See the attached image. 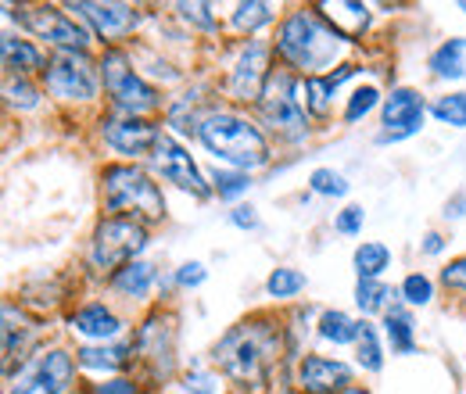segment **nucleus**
I'll return each instance as SVG.
<instances>
[{
  "label": "nucleus",
  "mask_w": 466,
  "mask_h": 394,
  "mask_svg": "<svg viewBox=\"0 0 466 394\" xmlns=\"http://www.w3.org/2000/svg\"><path fill=\"white\" fill-rule=\"evenodd\" d=\"M284 351V327L273 316H248L233 323L223 338L212 344V362L219 373L244 391L266 388Z\"/></svg>",
  "instance_id": "f257e3e1"
},
{
  "label": "nucleus",
  "mask_w": 466,
  "mask_h": 394,
  "mask_svg": "<svg viewBox=\"0 0 466 394\" xmlns=\"http://www.w3.org/2000/svg\"><path fill=\"white\" fill-rule=\"evenodd\" d=\"M351 40H345L316 7H294L280 18L273 51L284 61V68H291L294 76L309 79V76H330V68L345 65V51Z\"/></svg>",
  "instance_id": "f03ea898"
},
{
  "label": "nucleus",
  "mask_w": 466,
  "mask_h": 394,
  "mask_svg": "<svg viewBox=\"0 0 466 394\" xmlns=\"http://www.w3.org/2000/svg\"><path fill=\"white\" fill-rule=\"evenodd\" d=\"M198 140L216 162L237 172H248V176L255 169H266L273 158V147H269L266 133L258 129V122L237 112H216L198 129Z\"/></svg>",
  "instance_id": "7ed1b4c3"
},
{
  "label": "nucleus",
  "mask_w": 466,
  "mask_h": 394,
  "mask_svg": "<svg viewBox=\"0 0 466 394\" xmlns=\"http://www.w3.org/2000/svg\"><path fill=\"white\" fill-rule=\"evenodd\" d=\"M101 205L108 216H126L144 226L166 219V194L155 176L137 162H108L101 169Z\"/></svg>",
  "instance_id": "20e7f679"
},
{
  "label": "nucleus",
  "mask_w": 466,
  "mask_h": 394,
  "mask_svg": "<svg viewBox=\"0 0 466 394\" xmlns=\"http://www.w3.org/2000/svg\"><path fill=\"white\" fill-rule=\"evenodd\" d=\"M97 61H101V86H105V94H108L116 115H137V118H144V115H155L162 108V90L151 86L137 72V61H133L129 51L108 47V51H101Z\"/></svg>",
  "instance_id": "39448f33"
},
{
  "label": "nucleus",
  "mask_w": 466,
  "mask_h": 394,
  "mask_svg": "<svg viewBox=\"0 0 466 394\" xmlns=\"http://www.w3.org/2000/svg\"><path fill=\"white\" fill-rule=\"evenodd\" d=\"M144 248H147V226L144 223L126 219V216H101L90 233V244H86V266L112 280L129 262H140Z\"/></svg>",
  "instance_id": "423d86ee"
},
{
  "label": "nucleus",
  "mask_w": 466,
  "mask_h": 394,
  "mask_svg": "<svg viewBox=\"0 0 466 394\" xmlns=\"http://www.w3.org/2000/svg\"><path fill=\"white\" fill-rule=\"evenodd\" d=\"M258 108V122L277 133L280 140L288 144H301L309 136V108H305V97H301V76H294L291 68H277L262 101L255 105Z\"/></svg>",
  "instance_id": "0eeeda50"
},
{
  "label": "nucleus",
  "mask_w": 466,
  "mask_h": 394,
  "mask_svg": "<svg viewBox=\"0 0 466 394\" xmlns=\"http://www.w3.org/2000/svg\"><path fill=\"white\" fill-rule=\"evenodd\" d=\"M44 90L61 105H94L101 94V61L90 51H55L40 72Z\"/></svg>",
  "instance_id": "6e6552de"
},
{
  "label": "nucleus",
  "mask_w": 466,
  "mask_h": 394,
  "mask_svg": "<svg viewBox=\"0 0 466 394\" xmlns=\"http://www.w3.org/2000/svg\"><path fill=\"white\" fill-rule=\"evenodd\" d=\"M76 355L65 348H40L22 359L18 373L7 377V394H72Z\"/></svg>",
  "instance_id": "1a4fd4ad"
},
{
  "label": "nucleus",
  "mask_w": 466,
  "mask_h": 394,
  "mask_svg": "<svg viewBox=\"0 0 466 394\" xmlns=\"http://www.w3.org/2000/svg\"><path fill=\"white\" fill-rule=\"evenodd\" d=\"M7 18H18L22 29H29L36 40H47L55 51H90L94 33L68 15V7L58 4H33V7H11L4 4Z\"/></svg>",
  "instance_id": "9d476101"
},
{
  "label": "nucleus",
  "mask_w": 466,
  "mask_h": 394,
  "mask_svg": "<svg viewBox=\"0 0 466 394\" xmlns=\"http://www.w3.org/2000/svg\"><path fill=\"white\" fill-rule=\"evenodd\" d=\"M176 316L166 308H155L140 319L137 327V338H133V351H137V362L151 369V380H169L176 369Z\"/></svg>",
  "instance_id": "9b49d317"
},
{
  "label": "nucleus",
  "mask_w": 466,
  "mask_h": 394,
  "mask_svg": "<svg viewBox=\"0 0 466 394\" xmlns=\"http://www.w3.org/2000/svg\"><path fill=\"white\" fill-rule=\"evenodd\" d=\"M273 44L266 40H248L244 51L233 57L230 72H227V97L237 105H258L269 79H273Z\"/></svg>",
  "instance_id": "f8f14e48"
},
{
  "label": "nucleus",
  "mask_w": 466,
  "mask_h": 394,
  "mask_svg": "<svg viewBox=\"0 0 466 394\" xmlns=\"http://www.w3.org/2000/svg\"><path fill=\"white\" fill-rule=\"evenodd\" d=\"M151 169L158 172L166 183H173L176 190H183V194H190L198 201H208L216 194L212 183L205 179L201 166L190 158V151L176 136H169V133H162V140H158V147L151 155Z\"/></svg>",
  "instance_id": "ddd939ff"
},
{
  "label": "nucleus",
  "mask_w": 466,
  "mask_h": 394,
  "mask_svg": "<svg viewBox=\"0 0 466 394\" xmlns=\"http://www.w3.org/2000/svg\"><path fill=\"white\" fill-rule=\"evenodd\" d=\"M162 126L155 118H137V115H112L101 118V140L105 147H112L122 158H151L158 140H162Z\"/></svg>",
  "instance_id": "4468645a"
},
{
  "label": "nucleus",
  "mask_w": 466,
  "mask_h": 394,
  "mask_svg": "<svg viewBox=\"0 0 466 394\" xmlns=\"http://www.w3.org/2000/svg\"><path fill=\"white\" fill-rule=\"evenodd\" d=\"M65 7L76 11V15L86 22V29L94 33L97 44H105V51L116 47L118 40L133 36V29L140 25V11H137L133 4H97V0H79V4H65Z\"/></svg>",
  "instance_id": "2eb2a0df"
},
{
  "label": "nucleus",
  "mask_w": 466,
  "mask_h": 394,
  "mask_svg": "<svg viewBox=\"0 0 466 394\" xmlns=\"http://www.w3.org/2000/svg\"><path fill=\"white\" fill-rule=\"evenodd\" d=\"M423 118H427V105L423 97L412 90V86H395L384 105H380V122L384 129L377 133V144H399V140H409L423 129Z\"/></svg>",
  "instance_id": "dca6fc26"
},
{
  "label": "nucleus",
  "mask_w": 466,
  "mask_h": 394,
  "mask_svg": "<svg viewBox=\"0 0 466 394\" xmlns=\"http://www.w3.org/2000/svg\"><path fill=\"white\" fill-rule=\"evenodd\" d=\"M355 369L330 355H301L294 366V388L298 394H341L351 388Z\"/></svg>",
  "instance_id": "f3484780"
},
{
  "label": "nucleus",
  "mask_w": 466,
  "mask_h": 394,
  "mask_svg": "<svg viewBox=\"0 0 466 394\" xmlns=\"http://www.w3.org/2000/svg\"><path fill=\"white\" fill-rule=\"evenodd\" d=\"M68 330L86 340H97V344H112L122 334V319L105 301H90V305H79L68 316Z\"/></svg>",
  "instance_id": "a211bd4d"
},
{
  "label": "nucleus",
  "mask_w": 466,
  "mask_h": 394,
  "mask_svg": "<svg viewBox=\"0 0 466 394\" xmlns=\"http://www.w3.org/2000/svg\"><path fill=\"white\" fill-rule=\"evenodd\" d=\"M359 72V65H351L345 61L338 72H330V76H309V79H301V97H305V108H309V118H316V122H327L330 118V108H334V90L351 79Z\"/></svg>",
  "instance_id": "6ab92c4d"
},
{
  "label": "nucleus",
  "mask_w": 466,
  "mask_h": 394,
  "mask_svg": "<svg viewBox=\"0 0 466 394\" xmlns=\"http://www.w3.org/2000/svg\"><path fill=\"white\" fill-rule=\"evenodd\" d=\"M137 359L133 340H118V344H83L76 348V362L90 373H122L129 362Z\"/></svg>",
  "instance_id": "aec40b11"
},
{
  "label": "nucleus",
  "mask_w": 466,
  "mask_h": 394,
  "mask_svg": "<svg viewBox=\"0 0 466 394\" xmlns=\"http://www.w3.org/2000/svg\"><path fill=\"white\" fill-rule=\"evenodd\" d=\"M0 51H4V72H7V76H22V79H29L33 72H44V68H47L44 51H40L33 40H25V36L4 33Z\"/></svg>",
  "instance_id": "412c9836"
},
{
  "label": "nucleus",
  "mask_w": 466,
  "mask_h": 394,
  "mask_svg": "<svg viewBox=\"0 0 466 394\" xmlns=\"http://www.w3.org/2000/svg\"><path fill=\"white\" fill-rule=\"evenodd\" d=\"M316 11L351 44L362 40V33L370 29V7L355 4V0H338V4H316Z\"/></svg>",
  "instance_id": "4be33fe9"
},
{
  "label": "nucleus",
  "mask_w": 466,
  "mask_h": 394,
  "mask_svg": "<svg viewBox=\"0 0 466 394\" xmlns=\"http://www.w3.org/2000/svg\"><path fill=\"white\" fill-rule=\"evenodd\" d=\"M108 283L116 287L118 294H126L129 301H144L158 287V266H151V262H129Z\"/></svg>",
  "instance_id": "5701e85b"
},
{
  "label": "nucleus",
  "mask_w": 466,
  "mask_h": 394,
  "mask_svg": "<svg viewBox=\"0 0 466 394\" xmlns=\"http://www.w3.org/2000/svg\"><path fill=\"white\" fill-rule=\"evenodd\" d=\"M427 68H431V76H438V79H463L466 76V36L445 40L434 55L427 57Z\"/></svg>",
  "instance_id": "b1692460"
},
{
  "label": "nucleus",
  "mask_w": 466,
  "mask_h": 394,
  "mask_svg": "<svg viewBox=\"0 0 466 394\" xmlns=\"http://www.w3.org/2000/svg\"><path fill=\"white\" fill-rule=\"evenodd\" d=\"M384 334L391 340L395 355H412L416 351V323H412V312L406 305H391L384 312Z\"/></svg>",
  "instance_id": "393cba45"
},
{
  "label": "nucleus",
  "mask_w": 466,
  "mask_h": 394,
  "mask_svg": "<svg viewBox=\"0 0 466 394\" xmlns=\"http://www.w3.org/2000/svg\"><path fill=\"white\" fill-rule=\"evenodd\" d=\"M359 330H362V319H351L349 312H341V308L319 312V323H316V334L327 340V344H334V348L355 344V340H359Z\"/></svg>",
  "instance_id": "a878e982"
},
{
  "label": "nucleus",
  "mask_w": 466,
  "mask_h": 394,
  "mask_svg": "<svg viewBox=\"0 0 466 394\" xmlns=\"http://www.w3.org/2000/svg\"><path fill=\"white\" fill-rule=\"evenodd\" d=\"M351 266H355L359 280H380V277L391 269V248L380 244V240H366V244L355 248Z\"/></svg>",
  "instance_id": "bb28decb"
},
{
  "label": "nucleus",
  "mask_w": 466,
  "mask_h": 394,
  "mask_svg": "<svg viewBox=\"0 0 466 394\" xmlns=\"http://www.w3.org/2000/svg\"><path fill=\"white\" fill-rule=\"evenodd\" d=\"M273 22H277V7L266 4V0H248V4H237L230 11V29L240 36H251V33L273 25Z\"/></svg>",
  "instance_id": "cd10ccee"
},
{
  "label": "nucleus",
  "mask_w": 466,
  "mask_h": 394,
  "mask_svg": "<svg viewBox=\"0 0 466 394\" xmlns=\"http://www.w3.org/2000/svg\"><path fill=\"white\" fill-rule=\"evenodd\" d=\"M395 294L399 290H391L384 280H359L355 283V305H359V312L362 316H384L391 305H395Z\"/></svg>",
  "instance_id": "c85d7f7f"
},
{
  "label": "nucleus",
  "mask_w": 466,
  "mask_h": 394,
  "mask_svg": "<svg viewBox=\"0 0 466 394\" xmlns=\"http://www.w3.org/2000/svg\"><path fill=\"white\" fill-rule=\"evenodd\" d=\"M355 362L366 373H380L384 369L380 334H377V323H370V319H362V330H359V340H355Z\"/></svg>",
  "instance_id": "c756f323"
},
{
  "label": "nucleus",
  "mask_w": 466,
  "mask_h": 394,
  "mask_svg": "<svg viewBox=\"0 0 466 394\" xmlns=\"http://www.w3.org/2000/svg\"><path fill=\"white\" fill-rule=\"evenodd\" d=\"M305 273L301 269H291V266H277L269 277H266V294L273 301H291L305 290Z\"/></svg>",
  "instance_id": "7c9ffc66"
},
{
  "label": "nucleus",
  "mask_w": 466,
  "mask_h": 394,
  "mask_svg": "<svg viewBox=\"0 0 466 394\" xmlns=\"http://www.w3.org/2000/svg\"><path fill=\"white\" fill-rule=\"evenodd\" d=\"M4 101L15 112H33L40 108V86H33L22 76H4Z\"/></svg>",
  "instance_id": "2f4dec72"
},
{
  "label": "nucleus",
  "mask_w": 466,
  "mask_h": 394,
  "mask_svg": "<svg viewBox=\"0 0 466 394\" xmlns=\"http://www.w3.org/2000/svg\"><path fill=\"white\" fill-rule=\"evenodd\" d=\"M179 391L183 394H223V373L205 369V366H190L179 377Z\"/></svg>",
  "instance_id": "473e14b6"
},
{
  "label": "nucleus",
  "mask_w": 466,
  "mask_h": 394,
  "mask_svg": "<svg viewBox=\"0 0 466 394\" xmlns=\"http://www.w3.org/2000/svg\"><path fill=\"white\" fill-rule=\"evenodd\" d=\"M431 115L441 122V126H452V129H466V90L456 94H445L431 105Z\"/></svg>",
  "instance_id": "72a5a7b5"
},
{
  "label": "nucleus",
  "mask_w": 466,
  "mask_h": 394,
  "mask_svg": "<svg viewBox=\"0 0 466 394\" xmlns=\"http://www.w3.org/2000/svg\"><path fill=\"white\" fill-rule=\"evenodd\" d=\"M377 105H384V97H380L377 86H355L349 94V101H345V115H341V118H345L349 126H355V122H362L366 115L373 112Z\"/></svg>",
  "instance_id": "f704fd0d"
},
{
  "label": "nucleus",
  "mask_w": 466,
  "mask_h": 394,
  "mask_svg": "<svg viewBox=\"0 0 466 394\" xmlns=\"http://www.w3.org/2000/svg\"><path fill=\"white\" fill-rule=\"evenodd\" d=\"M399 298L406 301L409 308H427L434 301V280L427 273H409L402 287H399Z\"/></svg>",
  "instance_id": "c9c22d12"
},
{
  "label": "nucleus",
  "mask_w": 466,
  "mask_h": 394,
  "mask_svg": "<svg viewBox=\"0 0 466 394\" xmlns=\"http://www.w3.org/2000/svg\"><path fill=\"white\" fill-rule=\"evenodd\" d=\"M349 187L351 183L338 169H327V166H323V169L309 172V190L319 194V197H345Z\"/></svg>",
  "instance_id": "e433bc0d"
},
{
  "label": "nucleus",
  "mask_w": 466,
  "mask_h": 394,
  "mask_svg": "<svg viewBox=\"0 0 466 394\" xmlns=\"http://www.w3.org/2000/svg\"><path fill=\"white\" fill-rule=\"evenodd\" d=\"M251 187V176L237 169H216L212 172V190L219 194V201H237L240 194H248Z\"/></svg>",
  "instance_id": "4c0bfd02"
},
{
  "label": "nucleus",
  "mask_w": 466,
  "mask_h": 394,
  "mask_svg": "<svg viewBox=\"0 0 466 394\" xmlns=\"http://www.w3.org/2000/svg\"><path fill=\"white\" fill-rule=\"evenodd\" d=\"M176 15L187 22V25H198L205 33H216L219 29V18L212 11V4H176Z\"/></svg>",
  "instance_id": "58836bf2"
},
{
  "label": "nucleus",
  "mask_w": 466,
  "mask_h": 394,
  "mask_svg": "<svg viewBox=\"0 0 466 394\" xmlns=\"http://www.w3.org/2000/svg\"><path fill=\"white\" fill-rule=\"evenodd\" d=\"M362 223H366V212H362V205H349V208H341V212L334 216V229H338V233H345V237H355V233H362Z\"/></svg>",
  "instance_id": "ea45409f"
},
{
  "label": "nucleus",
  "mask_w": 466,
  "mask_h": 394,
  "mask_svg": "<svg viewBox=\"0 0 466 394\" xmlns=\"http://www.w3.org/2000/svg\"><path fill=\"white\" fill-rule=\"evenodd\" d=\"M205 280H208L205 262H183V266L176 269V283H179V287H201Z\"/></svg>",
  "instance_id": "a19ab883"
},
{
  "label": "nucleus",
  "mask_w": 466,
  "mask_h": 394,
  "mask_svg": "<svg viewBox=\"0 0 466 394\" xmlns=\"http://www.w3.org/2000/svg\"><path fill=\"white\" fill-rule=\"evenodd\" d=\"M441 283L452 287V290H460V294H466V255H460L456 262H449V266L441 269Z\"/></svg>",
  "instance_id": "79ce46f5"
},
{
  "label": "nucleus",
  "mask_w": 466,
  "mask_h": 394,
  "mask_svg": "<svg viewBox=\"0 0 466 394\" xmlns=\"http://www.w3.org/2000/svg\"><path fill=\"white\" fill-rule=\"evenodd\" d=\"M90 394H140V388L129 380V377H112V380H101L94 384Z\"/></svg>",
  "instance_id": "37998d69"
},
{
  "label": "nucleus",
  "mask_w": 466,
  "mask_h": 394,
  "mask_svg": "<svg viewBox=\"0 0 466 394\" xmlns=\"http://www.w3.org/2000/svg\"><path fill=\"white\" fill-rule=\"evenodd\" d=\"M230 223L237 226V229H258V216H255L251 205H237L230 212Z\"/></svg>",
  "instance_id": "c03bdc74"
},
{
  "label": "nucleus",
  "mask_w": 466,
  "mask_h": 394,
  "mask_svg": "<svg viewBox=\"0 0 466 394\" xmlns=\"http://www.w3.org/2000/svg\"><path fill=\"white\" fill-rule=\"evenodd\" d=\"M420 251H423V255H431V258H434V255H441V251H445V237H441L438 229L423 233V240H420Z\"/></svg>",
  "instance_id": "a18cd8bd"
},
{
  "label": "nucleus",
  "mask_w": 466,
  "mask_h": 394,
  "mask_svg": "<svg viewBox=\"0 0 466 394\" xmlns=\"http://www.w3.org/2000/svg\"><path fill=\"white\" fill-rule=\"evenodd\" d=\"M445 219H466V194L460 190V194H452L449 201H445V212H441Z\"/></svg>",
  "instance_id": "49530a36"
},
{
  "label": "nucleus",
  "mask_w": 466,
  "mask_h": 394,
  "mask_svg": "<svg viewBox=\"0 0 466 394\" xmlns=\"http://www.w3.org/2000/svg\"><path fill=\"white\" fill-rule=\"evenodd\" d=\"M341 394H370V391H366V388H359V384H351V388H345Z\"/></svg>",
  "instance_id": "de8ad7c7"
},
{
  "label": "nucleus",
  "mask_w": 466,
  "mask_h": 394,
  "mask_svg": "<svg viewBox=\"0 0 466 394\" xmlns=\"http://www.w3.org/2000/svg\"><path fill=\"white\" fill-rule=\"evenodd\" d=\"M460 11H463V15H466V0H463V4H460Z\"/></svg>",
  "instance_id": "09e8293b"
},
{
  "label": "nucleus",
  "mask_w": 466,
  "mask_h": 394,
  "mask_svg": "<svg viewBox=\"0 0 466 394\" xmlns=\"http://www.w3.org/2000/svg\"><path fill=\"white\" fill-rule=\"evenodd\" d=\"M72 394H79V391H72Z\"/></svg>",
  "instance_id": "8fccbe9b"
}]
</instances>
